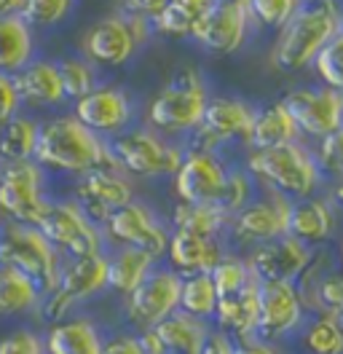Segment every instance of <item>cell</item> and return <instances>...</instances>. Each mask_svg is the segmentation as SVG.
<instances>
[{
  "mask_svg": "<svg viewBox=\"0 0 343 354\" xmlns=\"http://www.w3.org/2000/svg\"><path fill=\"white\" fill-rule=\"evenodd\" d=\"M33 161L43 172L81 177L86 172L113 164V156H110L107 140L86 129L70 113V115H54L43 121Z\"/></svg>",
  "mask_w": 343,
  "mask_h": 354,
  "instance_id": "cell-1",
  "label": "cell"
},
{
  "mask_svg": "<svg viewBox=\"0 0 343 354\" xmlns=\"http://www.w3.org/2000/svg\"><path fill=\"white\" fill-rule=\"evenodd\" d=\"M341 3H300L298 11L279 27L271 48V65L281 73H300L314 65L317 54L341 32Z\"/></svg>",
  "mask_w": 343,
  "mask_h": 354,
  "instance_id": "cell-2",
  "label": "cell"
},
{
  "mask_svg": "<svg viewBox=\"0 0 343 354\" xmlns=\"http://www.w3.org/2000/svg\"><path fill=\"white\" fill-rule=\"evenodd\" d=\"M244 169L263 191L287 196L290 201L317 196V188L322 185L317 158L300 145V140L268 151H250L244 158Z\"/></svg>",
  "mask_w": 343,
  "mask_h": 354,
  "instance_id": "cell-3",
  "label": "cell"
},
{
  "mask_svg": "<svg viewBox=\"0 0 343 354\" xmlns=\"http://www.w3.org/2000/svg\"><path fill=\"white\" fill-rule=\"evenodd\" d=\"M210 105L204 75L196 67H177L167 86L158 88L148 102V129L161 137H185L201 127Z\"/></svg>",
  "mask_w": 343,
  "mask_h": 354,
  "instance_id": "cell-4",
  "label": "cell"
},
{
  "mask_svg": "<svg viewBox=\"0 0 343 354\" xmlns=\"http://www.w3.org/2000/svg\"><path fill=\"white\" fill-rule=\"evenodd\" d=\"M107 290V258L105 252L86 255V258H62L54 285L41 292V304L35 317L43 325L59 322L64 317H73L78 306L97 298Z\"/></svg>",
  "mask_w": 343,
  "mask_h": 354,
  "instance_id": "cell-5",
  "label": "cell"
},
{
  "mask_svg": "<svg viewBox=\"0 0 343 354\" xmlns=\"http://www.w3.org/2000/svg\"><path fill=\"white\" fill-rule=\"evenodd\" d=\"M113 164L127 177L153 180V177H172L183 164V145L161 137L153 129H127L118 137L107 140Z\"/></svg>",
  "mask_w": 343,
  "mask_h": 354,
  "instance_id": "cell-6",
  "label": "cell"
},
{
  "mask_svg": "<svg viewBox=\"0 0 343 354\" xmlns=\"http://www.w3.org/2000/svg\"><path fill=\"white\" fill-rule=\"evenodd\" d=\"M59 255L51 244L46 242L35 225H21V223H3L0 225V266L14 268L30 282H35L41 292L54 285Z\"/></svg>",
  "mask_w": 343,
  "mask_h": 354,
  "instance_id": "cell-7",
  "label": "cell"
},
{
  "mask_svg": "<svg viewBox=\"0 0 343 354\" xmlns=\"http://www.w3.org/2000/svg\"><path fill=\"white\" fill-rule=\"evenodd\" d=\"M35 228L57 250L59 258H86L102 252L105 247L100 225L89 221L73 199H48Z\"/></svg>",
  "mask_w": 343,
  "mask_h": 354,
  "instance_id": "cell-8",
  "label": "cell"
},
{
  "mask_svg": "<svg viewBox=\"0 0 343 354\" xmlns=\"http://www.w3.org/2000/svg\"><path fill=\"white\" fill-rule=\"evenodd\" d=\"M153 24L124 14L94 22L84 35V57L94 67H124L148 44Z\"/></svg>",
  "mask_w": 343,
  "mask_h": 354,
  "instance_id": "cell-9",
  "label": "cell"
},
{
  "mask_svg": "<svg viewBox=\"0 0 343 354\" xmlns=\"http://www.w3.org/2000/svg\"><path fill=\"white\" fill-rule=\"evenodd\" d=\"M180 290H183V277L174 274L169 266L164 268L156 266L127 298H121V311L131 333L150 330L167 317L177 314Z\"/></svg>",
  "mask_w": 343,
  "mask_h": 354,
  "instance_id": "cell-10",
  "label": "cell"
},
{
  "mask_svg": "<svg viewBox=\"0 0 343 354\" xmlns=\"http://www.w3.org/2000/svg\"><path fill=\"white\" fill-rule=\"evenodd\" d=\"M257 338L268 344H281L306 325L308 304L295 282H260L257 285Z\"/></svg>",
  "mask_w": 343,
  "mask_h": 354,
  "instance_id": "cell-11",
  "label": "cell"
},
{
  "mask_svg": "<svg viewBox=\"0 0 343 354\" xmlns=\"http://www.w3.org/2000/svg\"><path fill=\"white\" fill-rule=\"evenodd\" d=\"M102 239L113 247H134L145 250L153 258H161L167 252L172 228L158 218V212L145 201H129L127 207L115 209L102 223Z\"/></svg>",
  "mask_w": 343,
  "mask_h": 354,
  "instance_id": "cell-12",
  "label": "cell"
},
{
  "mask_svg": "<svg viewBox=\"0 0 343 354\" xmlns=\"http://www.w3.org/2000/svg\"><path fill=\"white\" fill-rule=\"evenodd\" d=\"M46 204V175L35 161L0 167V215L6 223L35 225Z\"/></svg>",
  "mask_w": 343,
  "mask_h": 354,
  "instance_id": "cell-13",
  "label": "cell"
},
{
  "mask_svg": "<svg viewBox=\"0 0 343 354\" xmlns=\"http://www.w3.org/2000/svg\"><path fill=\"white\" fill-rule=\"evenodd\" d=\"M70 199L84 212L94 225L102 228V223L129 201H134V185L115 164L100 167L94 172H86L73 183Z\"/></svg>",
  "mask_w": 343,
  "mask_h": 354,
  "instance_id": "cell-14",
  "label": "cell"
},
{
  "mask_svg": "<svg viewBox=\"0 0 343 354\" xmlns=\"http://www.w3.org/2000/svg\"><path fill=\"white\" fill-rule=\"evenodd\" d=\"M255 121V108L239 97H210L201 127L191 134V148L217 153L220 145L244 142Z\"/></svg>",
  "mask_w": 343,
  "mask_h": 354,
  "instance_id": "cell-15",
  "label": "cell"
},
{
  "mask_svg": "<svg viewBox=\"0 0 343 354\" xmlns=\"http://www.w3.org/2000/svg\"><path fill=\"white\" fill-rule=\"evenodd\" d=\"M290 209H293V201L287 196L266 191L263 196L252 199L247 207H241L228 221V234H231V239H236L247 250L255 244L274 242L279 236H287Z\"/></svg>",
  "mask_w": 343,
  "mask_h": 354,
  "instance_id": "cell-16",
  "label": "cell"
},
{
  "mask_svg": "<svg viewBox=\"0 0 343 354\" xmlns=\"http://www.w3.org/2000/svg\"><path fill=\"white\" fill-rule=\"evenodd\" d=\"M279 105L293 118L300 137L322 140L324 134L335 132L341 127L343 94L327 86L293 88L279 100Z\"/></svg>",
  "mask_w": 343,
  "mask_h": 354,
  "instance_id": "cell-17",
  "label": "cell"
},
{
  "mask_svg": "<svg viewBox=\"0 0 343 354\" xmlns=\"http://www.w3.org/2000/svg\"><path fill=\"white\" fill-rule=\"evenodd\" d=\"M228 172L231 169L217 153L188 148L180 169L172 175L174 196L177 201H185V204H217L223 188H225Z\"/></svg>",
  "mask_w": 343,
  "mask_h": 354,
  "instance_id": "cell-18",
  "label": "cell"
},
{
  "mask_svg": "<svg viewBox=\"0 0 343 354\" xmlns=\"http://www.w3.org/2000/svg\"><path fill=\"white\" fill-rule=\"evenodd\" d=\"M311 258H314V250L290 234L279 236L274 242L255 244L244 255L257 282H298L311 263Z\"/></svg>",
  "mask_w": 343,
  "mask_h": 354,
  "instance_id": "cell-19",
  "label": "cell"
},
{
  "mask_svg": "<svg viewBox=\"0 0 343 354\" xmlns=\"http://www.w3.org/2000/svg\"><path fill=\"white\" fill-rule=\"evenodd\" d=\"M250 22L252 19H250V11H247V0H214L210 14L198 22L191 38L204 51L234 54L247 41Z\"/></svg>",
  "mask_w": 343,
  "mask_h": 354,
  "instance_id": "cell-20",
  "label": "cell"
},
{
  "mask_svg": "<svg viewBox=\"0 0 343 354\" xmlns=\"http://www.w3.org/2000/svg\"><path fill=\"white\" fill-rule=\"evenodd\" d=\"M73 115L84 124L86 129H91L94 134H100L102 140H113L121 132H127L131 124V100L124 88L118 86H97L94 91H89L86 97H81L75 102Z\"/></svg>",
  "mask_w": 343,
  "mask_h": 354,
  "instance_id": "cell-21",
  "label": "cell"
},
{
  "mask_svg": "<svg viewBox=\"0 0 343 354\" xmlns=\"http://www.w3.org/2000/svg\"><path fill=\"white\" fill-rule=\"evenodd\" d=\"M164 255H167L169 268L180 277L210 274L217 266V261L225 255V244L223 239H214V236H198V234L172 228Z\"/></svg>",
  "mask_w": 343,
  "mask_h": 354,
  "instance_id": "cell-22",
  "label": "cell"
},
{
  "mask_svg": "<svg viewBox=\"0 0 343 354\" xmlns=\"http://www.w3.org/2000/svg\"><path fill=\"white\" fill-rule=\"evenodd\" d=\"M43 346L46 354H100L105 335L94 319L84 314L64 317L43 328Z\"/></svg>",
  "mask_w": 343,
  "mask_h": 354,
  "instance_id": "cell-23",
  "label": "cell"
},
{
  "mask_svg": "<svg viewBox=\"0 0 343 354\" xmlns=\"http://www.w3.org/2000/svg\"><path fill=\"white\" fill-rule=\"evenodd\" d=\"M14 84L19 91L21 105L43 111V108H59L62 102H67L57 62L51 59H33L14 75Z\"/></svg>",
  "mask_w": 343,
  "mask_h": 354,
  "instance_id": "cell-24",
  "label": "cell"
},
{
  "mask_svg": "<svg viewBox=\"0 0 343 354\" xmlns=\"http://www.w3.org/2000/svg\"><path fill=\"white\" fill-rule=\"evenodd\" d=\"M333 231H335V204L330 201V196H308L293 201L290 228H287L290 236L314 250L327 242Z\"/></svg>",
  "mask_w": 343,
  "mask_h": 354,
  "instance_id": "cell-25",
  "label": "cell"
},
{
  "mask_svg": "<svg viewBox=\"0 0 343 354\" xmlns=\"http://www.w3.org/2000/svg\"><path fill=\"white\" fill-rule=\"evenodd\" d=\"M257 285H250L247 290L236 292V295H225L217 298V311H214V330L223 335L234 338H247L257 333V314H260V304H257Z\"/></svg>",
  "mask_w": 343,
  "mask_h": 354,
  "instance_id": "cell-26",
  "label": "cell"
},
{
  "mask_svg": "<svg viewBox=\"0 0 343 354\" xmlns=\"http://www.w3.org/2000/svg\"><path fill=\"white\" fill-rule=\"evenodd\" d=\"M105 258L107 290H113L121 298H127L129 292L158 266V258H153L145 250H134V247H113V252Z\"/></svg>",
  "mask_w": 343,
  "mask_h": 354,
  "instance_id": "cell-27",
  "label": "cell"
},
{
  "mask_svg": "<svg viewBox=\"0 0 343 354\" xmlns=\"http://www.w3.org/2000/svg\"><path fill=\"white\" fill-rule=\"evenodd\" d=\"M153 333L158 335L167 354H201L210 333H212V325L177 311V314L167 317L164 322H158Z\"/></svg>",
  "mask_w": 343,
  "mask_h": 354,
  "instance_id": "cell-28",
  "label": "cell"
},
{
  "mask_svg": "<svg viewBox=\"0 0 343 354\" xmlns=\"http://www.w3.org/2000/svg\"><path fill=\"white\" fill-rule=\"evenodd\" d=\"M35 54V32L21 17L0 19V73L17 75L21 67L33 62Z\"/></svg>",
  "mask_w": 343,
  "mask_h": 354,
  "instance_id": "cell-29",
  "label": "cell"
},
{
  "mask_svg": "<svg viewBox=\"0 0 343 354\" xmlns=\"http://www.w3.org/2000/svg\"><path fill=\"white\" fill-rule=\"evenodd\" d=\"M300 134L293 124V118L287 115V111L274 102L268 108L255 111V121L247 137V148L250 151H268V148H279V145H290L298 142Z\"/></svg>",
  "mask_w": 343,
  "mask_h": 354,
  "instance_id": "cell-30",
  "label": "cell"
},
{
  "mask_svg": "<svg viewBox=\"0 0 343 354\" xmlns=\"http://www.w3.org/2000/svg\"><path fill=\"white\" fill-rule=\"evenodd\" d=\"M41 124L30 115H14L11 121L0 124V167L33 161L38 148Z\"/></svg>",
  "mask_w": 343,
  "mask_h": 354,
  "instance_id": "cell-31",
  "label": "cell"
},
{
  "mask_svg": "<svg viewBox=\"0 0 343 354\" xmlns=\"http://www.w3.org/2000/svg\"><path fill=\"white\" fill-rule=\"evenodd\" d=\"M228 215L223 209H217L214 204H185L177 201L172 207V228L177 231H188L198 236H214L223 239L228 234Z\"/></svg>",
  "mask_w": 343,
  "mask_h": 354,
  "instance_id": "cell-32",
  "label": "cell"
},
{
  "mask_svg": "<svg viewBox=\"0 0 343 354\" xmlns=\"http://www.w3.org/2000/svg\"><path fill=\"white\" fill-rule=\"evenodd\" d=\"M212 6L214 0H169L164 11L153 19V30L167 38H191Z\"/></svg>",
  "mask_w": 343,
  "mask_h": 354,
  "instance_id": "cell-33",
  "label": "cell"
},
{
  "mask_svg": "<svg viewBox=\"0 0 343 354\" xmlns=\"http://www.w3.org/2000/svg\"><path fill=\"white\" fill-rule=\"evenodd\" d=\"M38 304H41L38 285L21 277L19 271L0 266V319L35 314Z\"/></svg>",
  "mask_w": 343,
  "mask_h": 354,
  "instance_id": "cell-34",
  "label": "cell"
},
{
  "mask_svg": "<svg viewBox=\"0 0 343 354\" xmlns=\"http://www.w3.org/2000/svg\"><path fill=\"white\" fill-rule=\"evenodd\" d=\"M308 311L314 314H330L343 325V268H330L319 279L300 288Z\"/></svg>",
  "mask_w": 343,
  "mask_h": 354,
  "instance_id": "cell-35",
  "label": "cell"
},
{
  "mask_svg": "<svg viewBox=\"0 0 343 354\" xmlns=\"http://www.w3.org/2000/svg\"><path fill=\"white\" fill-rule=\"evenodd\" d=\"M306 354H343V325L330 314H314L298 330Z\"/></svg>",
  "mask_w": 343,
  "mask_h": 354,
  "instance_id": "cell-36",
  "label": "cell"
},
{
  "mask_svg": "<svg viewBox=\"0 0 343 354\" xmlns=\"http://www.w3.org/2000/svg\"><path fill=\"white\" fill-rule=\"evenodd\" d=\"M180 311L212 322L214 311H217V290L210 274H193V277H183V290H180Z\"/></svg>",
  "mask_w": 343,
  "mask_h": 354,
  "instance_id": "cell-37",
  "label": "cell"
},
{
  "mask_svg": "<svg viewBox=\"0 0 343 354\" xmlns=\"http://www.w3.org/2000/svg\"><path fill=\"white\" fill-rule=\"evenodd\" d=\"M214 282V290H217V298H225V295H236L241 290H247L250 285H255V274L250 271V266L244 261V255H231L225 252L217 266L210 271Z\"/></svg>",
  "mask_w": 343,
  "mask_h": 354,
  "instance_id": "cell-38",
  "label": "cell"
},
{
  "mask_svg": "<svg viewBox=\"0 0 343 354\" xmlns=\"http://www.w3.org/2000/svg\"><path fill=\"white\" fill-rule=\"evenodd\" d=\"M57 70L62 78L64 100H70V102H78L81 97H86L89 91L100 86L97 84V67L86 57H64L57 62Z\"/></svg>",
  "mask_w": 343,
  "mask_h": 354,
  "instance_id": "cell-39",
  "label": "cell"
},
{
  "mask_svg": "<svg viewBox=\"0 0 343 354\" xmlns=\"http://www.w3.org/2000/svg\"><path fill=\"white\" fill-rule=\"evenodd\" d=\"M73 6H75V0H24L19 17L30 24L33 30H35V27L46 30V27L62 24L64 19L70 17Z\"/></svg>",
  "mask_w": 343,
  "mask_h": 354,
  "instance_id": "cell-40",
  "label": "cell"
},
{
  "mask_svg": "<svg viewBox=\"0 0 343 354\" xmlns=\"http://www.w3.org/2000/svg\"><path fill=\"white\" fill-rule=\"evenodd\" d=\"M314 70L327 88L343 94V32H338L314 59Z\"/></svg>",
  "mask_w": 343,
  "mask_h": 354,
  "instance_id": "cell-41",
  "label": "cell"
},
{
  "mask_svg": "<svg viewBox=\"0 0 343 354\" xmlns=\"http://www.w3.org/2000/svg\"><path fill=\"white\" fill-rule=\"evenodd\" d=\"M252 194H255V180L247 175V169H231L228 180H225V188H223L214 207L223 209L228 218H234L241 207H247L252 201Z\"/></svg>",
  "mask_w": 343,
  "mask_h": 354,
  "instance_id": "cell-42",
  "label": "cell"
},
{
  "mask_svg": "<svg viewBox=\"0 0 343 354\" xmlns=\"http://www.w3.org/2000/svg\"><path fill=\"white\" fill-rule=\"evenodd\" d=\"M300 0H247V11L250 19H255L263 27H274L279 30L295 11H298Z\"/></svg>",
  "mask_w": 343,
  "mask_h": 354,
  "instance_id": "cell-43",
  "label": "cell"
},
{
  "mask_svg": "<svg viewBox=\"0 0 343 354\" xmlns=\"http://www.w3.org/2000/svg\"><path fill=\"white\" fill-rule=\"evenodd\" d=\"M314 158H317V167H319L322 175H343V127H338L335 132L324 134L322 140H317Z\"/></svg>",
  "mask_w": 343,
  "mask_h": 354,
  "instance_id": "cell-44",
  "label": "cell"
},
{
  "mask_svg": "<svg viewBox=\"0 0 343 354\" xmlns=\"http://www.w3.org/2000/svg\"><path fill=\"white\" fill-rule=\"evenodd\" d=\"M0 354H46L43 335L35 328H14L0 335Z\"/></svg>",
  "mask_w": 343,
  "mask_h": 354,
  "instance_id": "cell-45",
  "label": "cell"
},
{
  "mask_svg": "<svg viewBox=\"0 0 343 354\" xmlns=\"http://www.w3.org/2000/svg\"><path fill=\"white\" fill-rule=\"evenodd\" d=\"M19 108L21 100L19 91H17V84H14V75L0 73V124H6L14 115H19Z\"/></svg>",
  "mask_w": 343,
  "mask_h": 354,
  "instance_id": "cell-46",
  "label": "cell"
},
{
  "mask_svg": "<svg viewBox=\"0 0 343 354\" xmlns=\"http://www.w3.org/2000/svg\"><path fill=\"white\" fill-rule=\"evenodd\" d=\"M169 0H124L121 3V14L124 17H134V19H145L153 24V19L164 11Z\"/></svg>",
  "mask_w": 343,
  "mask_h": 354,
  "instance_id": "cell-47",
  "label": "cell"
},
{
  "mask_svg": "<svg viewBox=\"0 0 343 354\" xmlns=\"http://www.w3.org/2000/svg\"><path fill=\"white\" fill-rule=\"evenodd\" d=\"M100 354H145L140 346L137 333H113L107 335Z\"/></svg>",
  "mask_w": 343,
  "mask_h": 354,
  "instance_id": "cell-48",
  "label": "cell"
},
{
  "mask_svg": "<svg viewBox=\"0 0 343 354\" xmlns=\"http://www.w3.org/2000/svg\"><path fill=\"white\" fill-rule=\"evenodd\" d=\"M231 354H284L279 349V344H268L257 335H247V338H234L231 341Z\"/></svg>",
  "mask_w": 343,
  "mask_h": 354,
  "instance_id": "cell-49",
  "label": "cell"
},
{
  "mask_svg": "<svg viewBox=\"0 0 343 354\" xmlns=\"http://www.w3.org/2000/svg\"><path fill=\"white\" fill-rule=\"evenodd\" d=\"M201 354H231V338L223 335L220 330H212L210 338H207V344H204V349H201Z\"/></svg>",
  "mask_w": 343,
  "mask_h": 354,
  "instance_id": "cell-50",
  "label": "cell"
},
{
  "mask_svg": "<svg viewBox=\"0 0 343 354\" xmlns=\"http://www.w3.org/2000/svg\"><path fill=\"white\" fill-rule=\"evenodd\" d=\"M24 0H0V19L3 17H19Z\"/></svg>",
  "mask_w": 343,
  "mask_h": 354,
  "instance_id": "cell-51",
  "label": "cell"
},
{
  "mask_svg": "<svg viewBox=\"0 0 343 354\" xmlns=\"http://www.w3.org/2000/svg\"><path fill=\"white\" fill-rule=\"evenodd\" d=\"M330 201H333L335 207H343V175L335 177V185H333V191H330Z\"/></svg>",
  "mask_w": 343,
  "mask_h": 354,
  "instance_id": "cell-52",
  "label": "cell"
},
{
  "mask_svg": "<svg viewBox=\"0 0 343 354\" xmlns=\"http://www.w3.org/2000/svg\"><path fill=\"white\" fill-rule=\"evenodd\" d=\"M300 3H317V0H300Z\"/></svg>",
  "mask_w": 343,
  "mask_h": 354,
  "instance_id": "cell-53",
  "label": "cell"
},
{
  "mask_svg": "<svg viewBox=\"0 0 343 354\" xmlns=\"http://www.w3.org/2000/svg\"><path fill=\"white\" fill-rule=\"evenodd\" d=\"M341 32H343V14H341Z\"/></svg>",
  "mask_w": 343,
  "mask_h": 354,
  "instance_id": "cell-54",
  "label": "cell"
},
{
  "mask_svg": "<svg viewBox=\"0 0 343 354\" xmlns=\"http://www.w3.org/2000/svg\"><path fill=\"white\" fill-rule=\"evenodd\" d=\"M341 127H343V113H341Z\"/></svg>",
  "mask_w": 343,
  "mask_h": 354,
  "instance_id": "cell-55",
  "label": "cell"
}]
</instances>
